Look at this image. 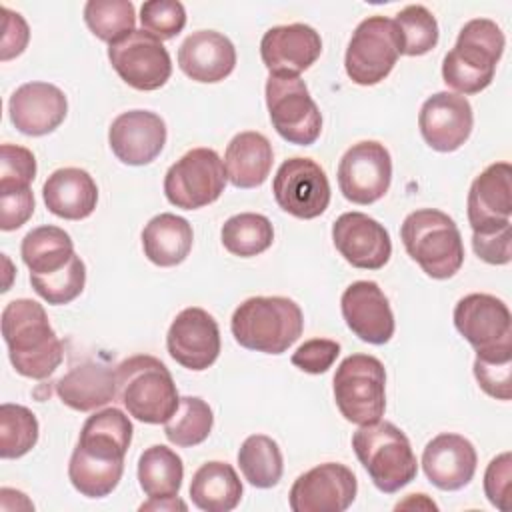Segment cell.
<instances>
[{
	"instance_id": "cell-1",
	"label": "cell",
	"mask_w": 512,
	"mask_h": 512,
	"mask_svg": "<svg viewBox=\"0 0 512 512\" xmlns=\"http://www.w3.org/2000/svg\"><path fill=\"white\" fill-rule=\"evenodd\" d=\"M132 432L130 418L118 408H104L84 422L68 464V478L82 496L104 498L118 486Z\"/></svg>"
},
{
	"instance_id": "cell-2",
	"label": "cell",
	"mask_w": 512,
	"mask_h": 512,
	"mask_svg": "<svg viewBox=\"0 0 512 512\" xmlns=\"http://www.w3.org/2000/svg\"><path fill=\"white\" fill-rule=\"evenodd\" d=\"M2 336L8 358L20 376L44 380L60 366L64 348L42 304L16 298L2 310Z\"/></svg>"
},
{
	"instance_id": "cell-3",
	"label": "cell",
	"mask_w": 512,
	"mask_h": 512,
	"mask_svg": "<svg viewBox=\"0 0 512 512\" xmlns=\"http://www.w3.org/2000/svg\"><path fill=\"white\" fill-rule=\"evenodd\" d=\"M230 330L246 350L282 354L302 336L304 316L290 298L252 296L234 310Z\"/></svg>"
},
{
	"instance_id": "cell-4",
	"label": "cell",
	"mask_w": 512,
	"mask_h": 512,
	"mask_svg": "<svg viewBox=\"0 0 512 512\" xmlns=\"http://www.w3.org/2000/svg\"><path fill=\"white\" fill-rule=\"evenodd\" d=\"M504 32L490 18L466 22L454 48L444 56L442 78L458 94H478L494 80L496 64L504 52Z\"/></svg>"
},
{
	"instance_id": "cell-5",
	"label": "cell",
	"mask_w": 512,
	"mask_h": 512,
	"mask_svg": "<svg viewBox=\"0 0 512 512\" xmlns=\"http://www.w3.org/2000/svg\"><path fill=\"white\" fill-rule=\"evenodd\" d=\"M400 238L408 256L434 280L452 278L464 264V244L456 222L436 208L410 212Z\"/></svg>"
},
{
	"instance_id": "cell-6",
	"label": "cell",
	"mask_w": 512,
	"mask_h": 512,
	"mask_svg": "<svg viewBox=\"0 0 512 512\" xmlns=\"http://www.w3.org/2000/svg\"><path fill=\"white\" fill-rule=\"evenodd\" d=\"M116 390L128 414L144 424H164L178 408L180 396L164 362L136 354L116 366Z\"/></svg>"
},
{
	"instance_id": "cell-7",
	"label": "cell",
	"mask_w": 512,
	"mask_h": 512,
	"mask_svg": "<svg viewBox=\"0 0 512 512\" xmlns=\"http://www.w3.org/2000/svg\"><path fill=\"white\" fill-rule=\"evenodd\" d=\"M352 448L374 486L394 494L418 474V462L408 436L392 422L364 424L352 434Z\"/></svg>"
},
{
	"instance_id": "cell-8",
	"label": "cell",
	"mask_w": 512,
	"mask_h": 512,
	"mask_svg": "<svg viewBox=\"0 0 512 512\" xmlns=\"http://www.w3.org/2000/svg\"><path fill=\"white\" fill-rule=\"evenodd\" d=\"M334 400L340 414L358 426L374 424L386 410V370L370 354L344 358L334 374Z\"/></svg>"
},
{
	"instance_id": "cell-9",
	"label": "cell",
	"mask_w": 512,
	"mask_h": 512,
	"mask_svg": "<svg viewBox=\"0 0 512 512\" xmlns=\"http://www.w3.org/2000/svg\"><path fill=\"white\" fill-rule=\"evenodd\" d=\"M400 56V36L392 18H364L346 48L344 68L348 78L358 86H374L382 82Z\"/></svg>"
},
{
	"instance_id": "cell-10",
	"label": "cell",
	"mask_w": 512,
	"mask_h": 512,
	"mask_svg": "<svg viewBox=\"0 0 512 512\" xmlns=\"http://www.w3.org/2000/svg\"><path fill=\"white\" fill-rule=\"evenodd\" d=\"M266 106L274 130L290 144L310 146L322 132V114L300 76H268Z\"/></svg>"
},
{
	"instance_id": "cell-11",
	"label": "cell",
	"mask_w": 512,
	"mask_h": 512,
	"mask_svg": "<svg viewBox=\"0 0 512 512\" xmlns=\"http://www.w3.org/2000/svg\"><path fill=\"white\" fill-rule=\"evenodd\" d=\"M226 180L224 162L216 150L192 148L168 168L164 194L176 208L198 210L220 198Z\"/></svg>"
},
{
	"instance_id": "cell-12",
	"label": "cell",
	"mask_w": 512,
	"mask_h": 512,
	"mask_svg": "<svg viewBox=\"0 0 512 512\" xmlns=\"http://www.w3.org/2000/svg\"><path fill=\"white\" fill-rule=\"evenodd\" d=\"M108 60L116 74L134 90L162 88L172 74V60L162 40L146 30H132L108 44Z\"/></svg>"
},
{
	"instance_id": "cell-13",
	"label": "cell",
	"mask_w": 512,
	"mask_h": 512,
	"mask_svg": "<svg viewBox=\"0 0 512 512\" xmlns=\"http://www.w3.org/2000/svg\"><path fill=\"white\" fill-rule=\"evenodd\" d=\"M276 204L294 218L312 220L330 204V182L326 172L310 158H288L272 180Z\"/></svg>"
},
{
	"instance_id": "cell-14",
	"label": "cell",
	"mask_w": 512,
	"mask_h": 512,
	"mask_svg": "<svg viewBox=\"0 0 512 512\" xmlns=\"http://www.w3.org/2000/svg\"><path fill=\"white\" fill-rule=\"evenodd\" d=\"M392 182V158L384 144L362 140L350 146L338 164V186L346 200L368 206L380 200Z\"/></svg>"
},
{
	"instance_id": "cell-15",
	"label": "cell",
	"mask_w": 512,
	"mask_h": 512,
	"mask_svg": "<svg viewBox=\"0 0 512 512\" xmlns=\"http://www.w3.org/2000/svg\"><path fill=\"white\" fill-rule=\"evenodd\" d=\"M354 472L340 462H324L300 474L288 494L294 512H344L356 498Z\"/></svg>"
},
{
	"instance_id": "cell-16",
	"label": "cell",
	"mask_w": 512,
	"mask_h": 512,
	"mask_svg": "<svg viewBox=\"0 0 512 512\" xmlns=\"http://www.w3.org/2000/svg\"><path fill=\"white\" fill-rule=\"evenodd\" d=\"M166 348L180 366L202 372L210 368L220 354L218 322L204 308H184L168 328Z\"/></svg>"
},
{
	"instance_id": "cell-17",
	"label": "cell",
	"mask_w": 512,
	"mask_h": 512,
	"mask_svg": "<svg viewBox=\"0 0 512 512\" xmlns=\"http://www.w3.org/2000/svg\"><path fill=\"white\" fill-rule=\"evenodd\" d=\"M474 114L466 96L436 92L424 100L418 114V128L424 142L436 152L458 150L472 134Z\"/></svg>"
},
{
	"instance_id": "cell-18",
	"label": "cell",
	"mask_w": 512,
	"mask_h": 512,
	"mask_svg": "<svg viewBox=\"0 0 512 512\" xmlns=\"http://www.w3.org/2000/svg\"><path fill=\"white\" fill-rule=\"evenodd\" d=\"M332 242L340 256L360 270H380L392 254L388 230L364 212H344L332 224Z\"/></svg>"
},
{
	"instance_id": "cell-19",
	"label": "cell",
	"mask_w": 512,
	"mask_h": 512,
	"mask_svg": "<svg viewBox=\"0 0 512 512\" xmlns=\"http://www.w3.org/2000/svg\"><path fill=\"white\" fill-rule=\"evenodd\" d=\"M454 326L476 352L512 344V316L508 306L492 296L474 292L454 306Z\"/></svg>"
},
{
	"instance_id": "cell-20",
	"label": "cell",
	"mask_w": 512,
	"mask_h": 512,
	"mask_svg": "<svg viewBox=\"0 0 512 512\" xmlns=\"http://www.w3.org/2000/svg\"><path fill=\"white\" fill-rule=\"evenodd\" d=\"M346 326L368 344H386L394 336V314L382 288L372 280L352 282L340 298Z\"/></svg>"
},
{
	"instance_id": "cell-21",
	"label": "cell",
	"mask_w": 512,
	"mask_h": 512,
	"mask_svg": "<svg viewBox=\"0 0 512 512\" xmlns=\"http://www.w3.org/2000/svg\"><path fill=\"white\" fill-rule=\"evenodd\" d=\"M322 54V38L308 24H284L264 32L260 56L270 76H300Z\"/></svg>"
},
{
	"instance_id": "cell-22",
	"label": "cell",
	"mask_w": 512,
	"mask_h": 512,
	"mask_svg": "<svg viewBox=\"0 0 512 512\" xmlns=\"http://www.w3.org/2000/svg\"><path fill=\"white\" fill-rule=\"evenodd\" d=\"M166 136V124L156 112L128 110L112 120L108 144L122 164L144 166L160 156Z\"/></svg>"
},
{
	"instance_id": "cell-23",
	"label": "cell",
	"mask_w": 512,
	"mask_h": 512,
	"mask_svg": "<svg viewBox=\"0 0 512 512\" xmlns=\"http://www.w3.org/2000/svg\"><path fill=\"white\" fill-rule=\"evenodd\" d=\"M512 166L494 162L482 170L468 192V222L474 234L512 226Z\"/></svg>"
},
{
	"instance_id": "cell-24",
	"label": "cell",
	"mask_w": 512,
	"mask_h": 512,
	"mask_svg": "<svg viewBox=\"0 0 512 512\" xmlns=\"http://www.w3.org/2000/svg\"><path fill=\"white\" fill-rule=\"evenodd\" d=\"M66 112L64 92L48 82H26L12 92L8 102L10 122L26 136L54 132L64 122Z\"/></svg>"
},
{
	"instance_id": "cell-25",
	"label": "cell",
	"mask_w": 512,
	"mask_h": 512,
	"mask_svg": "<svg viewBox=\"0 0 512 512\" xmlns=\"http://www.w3.org/2000/svg\"><path fill=\"white\" fill-rule=\"evenodd\" d=\"M478 464L474 444L454 432L434 436L422 452V470L440 490L454 492L470 484Z\"/></svg>"
},
{
	"instance_id": "cell-26",
	"label": "cell",
	"mask_w": 512,
	"mask_h": 512,
	"mask_svg": "<svg viewBox=\"0 0 512 512\" xmlns=\"http://www.w3.org/2000/svg\"><path fill=\"white\" fill-rule=\"evenodd\" d=\"M178 66L194 82L214 84L232 74L236 48L216 30L192 32L178 48Z\"/></svg>"
},
{
	"instance_id": "cell-27",
	"label": "cell",
	"mask_w": 512,
	"mask_h": 512,
	"mask_svg": "<svg viewBox=\"0 0 512 512\" xmlns=\"http://www.w3.org/2000/svg\"><path fill=\"white\" fill-rule=\"evenodd\" d=\"M46 208L64 220L88 218L98 202V186L82 168H58L42 186Z\"/></svg>"
},
{
	"instance_id": "cell-28",
	"label": "cell",
	"mask_w": 512,
	"mask_h": 512,
	"mask_svg": "<svg viewBox=\"0 0 512 512\" xmlns=\"http://www.w3.org/2000/svg\"><path fill=\"white\" fill-rule=\"evenodd\" d=\"M56 394L62 404L78 412L102 408L118 396L116 372L98 362L78 364L56 382Z\"/></svg>"
},
{
	"instance_id": "cell-29",
	"label": "cell",
	"mask_w": 512,
	"mask_h": 512,
	"mask_svg": "<svg viewBox=\"0 0 512 512\" xmlns=\"http://www.w3.org/2000/svg\"><path fill=\"white\" fill-rule=\"evenodd\" d=\"M272 144L270 140L254 130L236 134L224 152L226 178L236 188L262 186L272 170Z\"/></svg>"
},
{
	"instance_id": "cell-30",
	"label": "cell",
	"mask_w": 512,
	"mask_h": 512,
	"mask_svg": "<svg viewBox=\"0 0 512 512\" xmlns=\"http://www.w3.org/2000/svg\"><path fill=\"white\" fill-rule=\"evenodd\" d=\"M192 242L194 232L190 222L172 212L154 216L142 230L144 256L162 268L182 264L192 250Z\"/></svg>"
},
{
	"instance_id": "cell-31",
	"label": "cell",
	"mask_w": 512,
	"mask_h": 512,
	"mask_svg": "<svg viewBox=\"0 0 512 512\" xmlns=\"http://www.w3.org/2000/svg\"><path fill=\"white\" fill-rule=\"evenodd\" d=\"M190 498L204 512H230L242 498V482L230 464L210 460L194 472Z\"/></svg>"
},
{
	"instance_id": "cell-32",
	"label": "cell",
	"mask_w": 512,
	"mask_h": 512,
	"mask_svg": "<svg viewBox=\"0 0 512 512\" xmlns=\"http://www.w3.org/2000/svg\"><path fill=\"white\" fill-rule=\"evenodd\" d=\"M74 242L68 232L58 226L32 228L20 246V256L30 274H52L64 268L74 256Z\"/></svg>"
},
{
	"instance_id": "cell-33",
	"label": "cell",
	"mask_w": 512,
	"mask_h": 512,
	"mask_svg": "<svg viewBox=\"0 0 512 512\" xmlns=\"http://www.w3.org/2000/svg\"><path fill=\"white\" fill-rule=\"evenodd\" d=\"M184 478L182 458L164 444L146 448L138 458V482L148 498L178 496Z\"/></svg>"
},
{
	"instance_id": "cell-34",
	"label": "cell",
	"mask_w": 512,
	"mask_h": 512,
	"mask_svg": "<svg viewBox=\"0 0 512 512\" xmlns=\"http://www.w3.org/2000/svg\"><path fill=\"white\" fill-rule=\"evenodd\" d=\"M238 466L252 486L272 488L280 482L284 472L280 446L266 434H252L238 450Z\"/></svg>"
},
{
	"instance_id": "cell-35",
	"label": "cell",
	"mask_w": 512,
	"mask_h": 512,
	"mask_svg": "<svg viewBox=\"0 0 512 512\" xmlns=\"http://www.w3.org/2000/svg\"><path fill=\"white\" fill-rule=\"evenodd\" d=\"M220 238L230 254L240 258H252L272 246L274 228L264 214L240 212L224 222Z\"/></svg>"
},
{
	"instance_id": "cell-36",
	"label": "cell",
	"mask_w": 512,
	"mask_h": 512,
	"mask_svg": "<svg viewBox=\"0 0 512 512\" xmlns=\"http://www.w3.org/2000/svg\"><path fill=\"white\" fill-rule=\"evenodd\" d=\"M214 426V414L206 400L200 396H182L176 412L164 422L166 438L180 446L190 448L202 444Z\"/></svg>"
},
{
	"instance_id": "cell-37",
	"label": "cell",
	"mask_w": 512,
	"mask_h": 512,
	"mask_svg": "<svg viewBox=\"0 0 512 512\" xmlns=\"http://www.w3.org/2000/svg\"><path fill=\"white\" fill-rule=\"evenodd\" d=\"M38 442V420L22 404L0 406V456L4 460L28 454Z\"/></svg>"
},
{
	"instance_id": "cell-38",
	"label": "cell",
	"mask_w": 512,
	"mask_h": 512,
	"mask_svg": "<svg viewBox=\"0 0 512 512\" xmlns=\"http://www.w3.org/2000/svg\"><path fill=\"white\" fill-rule=\"evenodd\" d=\"M84 22L96 38L112 44L136 30L134 4L130 0H88Z\"/></svg>"
},
{
	"instance_id": "cell-39",
	"label": "cell",
	"mask_w": 512,
	"mask_h": 512,
	"mask_svg": "<svg viewBox=\"0 0 512 512\" xmlns=\"http://www.w3.org/2000/svg\"><path fill=\"white\" fill-rule=\"evenodd\" d=\"M400 36V54L424 56L438 44V22L422 4L402 8L394 18Z\"/></svg>"
},
{
	"instance_id": "cell-40",
	"label": "cell",
	"mask_w": 512,
	"mask_h": 512,
	"mask_svg": "<svg viewBox=\"0 0 512 512\" xmlns=\"http://www.w3.org/2000/svg\"><path fill=\"white\" fill-rule=\"evenodd\" d=\"M30 284L34 292L46 300L52 306L70 304L74 298H78L86 284V266L78 254L72 256V260L52 272V274H30Z\"/></svg>"
},
{
	"instance_id": "cell-41",
	"label": "cell",
	"mask_w": 512,
	"mask_h": 512,
	"mask_svg": "<svg viewBox=\"0 0 512 512\" xmlns=\"http://www.w3.org/2000/svg\"><path fill=\"white\" fill-rule=\"evenodd\" d=\"M474 376L488 396L508 402L512 398V344L476 352Z\"/></svg>"
},
{
	"instance_id": "cell-42",
	"label": "cell",
	"mask_w": 512,
	"mask_h": 512,
	"mask_svg": "<svg viewBox=\"0 0 512 512\" xmlns=\"http://www.w3.org/2000/svg\"><path fill=\"white\" fill-rule=\"evenodd\" d=\"M140 22L158 40H170L186 26V10L178 0H148L140 8Z\"/></svg>"
},
{
	"instance_id": "cell-43",
	"label": "cell",
	"mask_w": 512,
	"mask_h": 512,
	"mask_svg": "<svg viewBox=\"0 0 512 512\" xmlns=\"http://www.w3.org/2000/svg\"><path fill=\"white\" fill-rule=\"evenodd\" d=\"M36 176L34 154L18 144L0 146V194L30 188Z\"/></svg>"
},
{
	"instance_id": "cell-44",
	"label": "cell",
	"mask_w": 512,
	"mask_h": 512,
	"mask_svg": "<svg viewBox=\"0 0 512 512\" xmlns=\"http://www.w3.org/2000/svg\"><path fill=\"white\" fill-rule=\"evenodd\" d=\"M510 492H512V456L504 452L490 460L484 472V494L492 506L502 512L510 510Z\"/></svg>"
},
{
	"instance_id": "cell-45",
	"label": "cell",
	"mask_w": 512,
	"mask_h": 512,
	"mask_svg": "<svg viewBox=\"0 0 512 512\" xmlns=\"http://www.w3.org/2000/svg\"><path fill=\"white\" fill-rule=\"evenodd\" d=\"M340 354V344L330 338H312L296 348L292 354V364L308 374H324L336 362Z\"/></svg>"
},
{
	"instance_id": "cell-46",
	"label": "cell",
	"mask_w": 512,
	"mask_h": 512,
	"mask_svg": "<svg viewBox=\"0 0 512 512\" xmlns=\"http://www.w3.org/2000/svg\"><path fill=\"white\" fill-rule=\"evenodd\" d=\"M472 248L476 256L488 264H508L512 260V226H504L492 232H472Z\"/></svg>"
},
{
	"instance_id": "cell-47",
	"label": "cell",
	"mask_w": 512,
	"mask_h": 512,
	"mask_svg": "<svg viewBox=\"0 0 512 512\" xmlns=\"http://www.w3.org/2000/svg\"><path fill=\"white\" fill-rule=\"evenodd\" d=\"M34 214V194L30 188L0 194V228L18 230Z\"/></svg>"
},
{
	"instance_id": "cell-48",
	"label": "cell",
	"mask_w": 512,
	"mask_h": 512,
	"mask_svg": "<svg viewBox=\"0 0 512 512\" xmlns=\"http://www.w3.org/2000/svg\"><path fill=\"white\" fill-rule=\"evenodd\" d=\"M0 12H2L0 60L6 62L24 52V48L28 46V40H30V30H28L26 20L18 12H12L6 6H2Z\"/></svg>"
},
{
	"instance_id": "cell-49",
	"label": "cell",
	"mask_w": 512,
	"mask_h": 512,
	"mask_svg": "<svg viewBox=\"0 0 512 512\" xmlns=\"http://www.w3.org/2000/svg\"><path fill=\"white\" fill-rule=\"evenodd\" d=\"M186 502H182L178 496H168V498H150L140 506V510H186Z\"/></svg>"
}]
</instances>
